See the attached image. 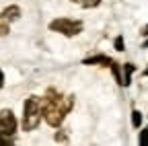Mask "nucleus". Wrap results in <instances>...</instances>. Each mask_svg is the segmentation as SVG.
<instances>
[{"mask_svg": "<svg viewBox=\"0 0 148 146\" xmlns=\"http://www.w3.org/2000/svg\"><path fill=\"white\" fill-rule=\"evenodd\" d=\"M72 107V99H64L60 93H56L53 88H49L45 97L41 99V111H43V117L49 125H60L66 117V113L70 111Z\"/></svg>", "mask_w": 148, "mask_h": 146, "instance_id": "1", "label": "nucleus"}, {"mask_svg": "<svg viewBox=\"0 0 148 146\" xmlns=\"http://www.w3.org/2000/svg\"><path fill=\"white\" fill-rule=\"evenodd\" d=\"M43 117V111H41V99L31 95L27 101H25V107H23V130L25 132H31L39 125Z\"/></svg>", "mask_w": 148, "mask_h": 146, "instance_id": "2", "label": "nucleus"}, {"mask_svg": "<svg viewBox=\"0 0 148 146\" xmlns=\"http://www.w3.org/2000/svg\"><path fill=\"white\" fill-rule=\"evenodd\" d=\"M16 132V119L10 109H2L0 111V146L12 144V136Z\"/></svg>", "mask_w": 148, "mask_h": 146, "instance_id": "3", "label": "nucleus"}, {"mask_svg": "<svg viewBox=\"0 0 148 146\" xmlns=\"http://www.w3.org/2000/svg\"><path fill=\"white\" fill-rule=\"evenodd\" d=\"M49 29L56 31V33H62L66 37H74L82 31V21H76V19H66V16H60V19H53L49 23Z\"/></svg>", "mask_w": 148, "mask_h": 146, "instance_id": "4", "label": "nucleus"}, {"mask_svg": "<svg viewBox=\"0 0 148 146\" xmlns=\"http://www.w3.org/2000/svg\"><path fill=\"white\" fill-rule=\"evenodd\" d=\"M115 60H111V58H107V56H92V58H86V60H82V64H105V66H109L111 68V64H113Z\"/></svg>", "mask_w": 148, "mask_h": 146, "instance_id": "5", "label": "nucleus"}, {"mask_svg": "<svg viewBox=\"0 0 148 146\" xmlns=\"http://www.w3.org/2000/svg\"><path fill=\"white\" fill-rule=\"evenodd\" d=\"M136 70L134 64H123V86H127L132 82V72Z\"/></svg>", "mask_w": 148, "mask_h": 146, "instance_id": "6", "label": "nucleus"}, {"mask_svg": "<svg viewBox=\"0 0 148 146\" xmlns=\"http://www.w3.org/2000/svg\"><path fill=\"white\" fill-rule=\"evenodd\" d=\"M74 4H80V6H84V8H95V6H99L101 4V0H72Z\"/></svg>", "mask_w": 148, "mask_h": 146, "instance_id": "7", "label": "nucleus"}, {"mask_svg": "<svg viewBox=\"0 0 148 146\" xmlns=\"http://www.w3.org/2000/svg\"><path fill=\"white\" fill-rule=\"evenodd\" d=\"M8 31H10V23L0 14V35H8Z\"/></svg>", "mask_w": 148, "mask_h": 146, "instance_id": "8", "label": "nucleus"}, {"mask_svg": "<svg viewBox=\"0 0 148 146\" xmlns=\"http://www.w3.org/2000/svg\"><path fill=\"white\" fill-rule=\"evenodd\" d=\"M138 142H140L142 146H148V127H144V130L140 132V138H138Z\"/></svg>", "mask_w": 148, "mask_h": 146, "instance_id": "9", "label": "nucleus"}, {"mask_svg": "<svg viewBox=\"0 0 148 146\" xmlns=\"http://www.w3.org/2000/svg\"><path fill=\"white\" fill-rule=\"evenodd\" d=\"M132 123H134V127H140V123H142V113L140 111L132 113Z\"/></svg>", "mask_w": 148, "mask_h": 146, "instance_id": "10", "label": "nucleus"}, {"mask_svg": "<svg viewBox=\"0 0 148 146\" xmlns=\"http://www.w3.org/2000/svg\"><path fill=\"white\" fill-rule=\"evenodd\" d=\"M115 49L117 51H123V37H117L115 39Z\"/></svg>", "mask_w": 148, "mask_h": 146, "instance_id": "11", "label": "nucleus"}, {"mask_svg": "<svg viewBox=\"0 0 148 146\" xmlns=\"http://www.w3.org/2000/svg\"><path fill=\"white\" fill-rule=\"evenodd\" d=\"M2 84H4V74H2V70H0V88H2Z\"/></svg>", "mask_w": 148, "mask_h": 146, "instance_id": "12", "label": "nucleus"}, {"mask_svg": "<svg viewBox=\"0 0 148 146\" xmlns=\"http://www.w3.org/2000/svg\"><path fill=\"white\" fill-rule=\"evenodd\" d=\"M142 35H146V37H148V25H146V27L142 29Z\"/></svg>", "mask_w": 148, "mask_h": 146, "instance_id": "13", "label": "nucleus"}, {"mask_svg": "<svg viewBox=\"0 0 148 146\" xmlns=\"http://www.w3.org/2000/svg\"><path fill=\"white\" fill-rule=\"evenodd\" d=\"M144 76H148V68H146V70H144Z\"/></svg>", "mask_w": 148, "mask_h": 146, "instance_id": "14", "label": "nucleus"}]
</instances>
